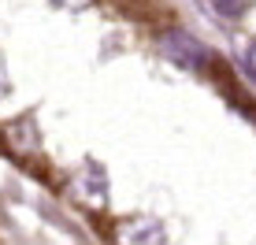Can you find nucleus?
I'll use <instances>...</instances> for the list:
<instances>
[{"mask_svg":"<svg viewBox=\"0 0 256 245\" xmlns=\"http://www.w3.org/2000/svg\"><path fill=\"white\" fill-rule=\"evenodd\" d=\"M70 197L82 208H104L108 204V174L96 160H86L78 174L70 178Z\"/></svg>","mask_w":256,"mask_h":245,"instance_id":"obj_1","label":"nucleus"},{"mask_svg":"<svg viewBox=\"0 0 256 245\" xmlns=\"http://www.w3.org/2000/svg\"><path fill=\"white\" fill-rule=\"evenodd\" d=\"M160 48H164V56L171 60V64L182 67V71H200V67L208 64V52L200 48V41L193 38V34H186V30L164 34V38H160Z\"/></svg>","mask_w":256,"mask_h":245,"instance_id":"obj_2","label":"nucleus"},{"mask_svg":"<svg viewBox=\"0 0 256 245\" xmlns=\"http://www.w3.org/2000/svg\"><path fill=\"white\" fill-rule=\"evenodd\" d=\"M8 134V142H12V148L19 156H26V152H38L41 148V142H38V130H34V119H15L12 126L4 130Z\"/></svg>","mask_w":256,"mask_h":245,"instance_id":"obj_3","label":"nucleus"},{"mask_svg":"<svg viewBox=\"0 0 256 245\" xmlns=\"http://www.w3.org/2000/svg\"><path fill=\"white\" fill-rule=\"evenodd\" d=\"M212 8L219 12V19L234 22V19H242V15L249 12V0H212Z\"/></svg>","mask_w":256,"mask_h":245,"instance_id":"obj_4","label":"nucleus"},{"mask_svg":"<svg viewBox=\"0 0 256 245\" xmlns=\"http://www.w3.org/2000/svg\"><path fill=\"white\" fill-rule=\"evenodd\" d=\"M93 0H56V8H64V12H82V8H90Z\"/></svg>","mask_w":256,"mask_h":245,"instance_id":"obj_5","label":"nucleus"},{"mask_svg":"<svg viewBox=\"0 0 256 245\" xmlns=\"http://www.w3.org/2000/svg\"><path fill=\"white\" fill-rule=\"evenodd\" d=\"M12 82H8V67H4V52H0V97H8Z\"/></svg>","mask_w":256,"mask_h":245,"instance_id":"obj_6","label":"nucleus"},{"mask_svg":"<svg viewBox=\"0 0 256 245\" xmlns=\"http://www.w3.org/2000/svg\"><path fill=\"white\" fill-rule=\"evenodd\" d=\"M245 71H249V74L256 78V45H249V48H245Z\"/></svg>","mask_w":256,"mask_h":245,"instance_id":"obj_7","label":"nucleus"}]
</instances>
